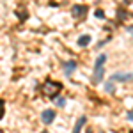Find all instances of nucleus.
Masks as SVG:
<instances>
[{
	"instance_id": "nucleus-3",
	"label": "nucleus",
	"mask_w": 133,
	"mask_h": 133,
	"mask_svg": "<svg viewBox=\"0 0 133 133\" xmlns=\"http://www.w3.org/2000/svg\"><path fill=\"white\" fill-rule=\"evenodd\" d=\"M133 80V73H115L112 75V78H110V82H131Z\"/></svg>"
},
{
	"instance_id": "nucleus-14",
	"label": "nucleus",
	"mask_w": 133,
	"mask_h": 133,
	"mask_svg": "<svg viewBox=\"0 0 133 133\" xmlns=\"http://www.w3.org/2000/svg\"><path fill=\"white\" fill-rule=\"evenodd\" d=\"M128 121H133V110L128 112Z\"/></svg>"
},
{
	"instance_id": "nucleus-2",
	"label": "nucleus",
	"mask_w": 133,
	"mask_h": 133,
	"mask_svg": "<svg viewBox=\"0 0 133 133\" xmlns=\"http://www.w3.org/2000/svg\"><path fill=\"white\" fill-rule=\"evenodd\" d=\"M105 62H107V55L101 53L98 55V59L94 62V73H92V83L98 85L103 80V73H105Z\"/></svg>"
},
{
	"instance_id": "nucleus-11",
	"label": "nucleus",
	"mask_w": 133,
	"mask_h": 133,
	"mask_svg": "<svg viewBox=\"0 0 133 133\" xmlns=\"http://www.w3.org/2000/svg\"><path fill=\"white\" fill-rule=\"evenodd\" d=\"M94 14H96V18H99V20L105 18V12H103L101 9H96V11H94Z\"/></svg>"
},
{
	"instance_id": "nucleus-13",
	"label": "nucleus",
	"mask_w": 133,
	"mask_h": 133,
	"mask_svg": "<svg viewBox=\"0 0 133 133\" xmlns=\"http://www.w3.org/2000/svg\"><path fill=\"white\" fill-rule=\"evenodd\" d=\"M4 107H5V103H4V99H0V119L4 117Z\"/></svg>"
},
{
	"instance_id": "nucleus-6",
	"label": "nucleus",
	"mask_w": 133,
	"mask_h": 133,
	"mask_svg": "<svg viewBox=\"0 0 133 133\" xmlns=\"http://www.w3.org/2000/svg\"><path fill=\"white\" fill-rule=\"evenodd\" d=\"M62 68H64V75L69 78V76L73 75V71L76 69V62L75 61H64L62 62Z\"/></svg>"
},
{
	"instance_id": "nucleus-5",
	"label": "nucleus",
	"mask_w": 133,
	"mask_h": 133,
	"mask_svg": "<svg viewBox=\"0 0 133 133\" xmlns=\"http://www.w3.org/2000/svg\"><path fill=\"white\" fill-rule=\"evenodd\" d=\"M41 121L44 124H51L55 121V110H51V108H46L44 112L41 114Z\"/></svg>"
},
{
	"instance_id": "nucleus-7",
	"label": "nucleus",
	"mask_w": 133,
	"mask_h": 133,
	"mask_svg": "<svg viewBox=\"0 0 133 133\" xmlns=\"http://www.w3.org/2000/svg\"><path fill=\"white\" fill-rule=\"evenodd\" d=\"M85 123H87V117H85V115H80L78 121H76V124H75V130H73L71 133H80V130L83 128V124H85Z\"/></svg>"
},
{
	"instance_id": "nucleus-4",
	"label": "nucleus",
	"mask_w": 133,
	"mask_h": 133,
	"mask_svg": "<svg viewBox=\"0 0 133 133\" xmlns=\"http://www.w3.org/2000/svg\"><path fill=\"white\" fill-rule=\"evenodd\" d=\"M87 5H73V9H71V14L76 18V20H82L83 16L87 14Z\"/></svg>"
},
{
	"instance_id": "nucleus-15",
	"label": "nucleus",
	"mask_w": 133,
	"mask_h": 133,
	"mask_svg": "<svg viewBox=\"0 0 133 133\" xmlns=\"http://www.w3.org/2000/svg\"><path fill=\"white\" fill-rule=\"evenodd\" d=\"M41 133H50V131H48V130H44V131H41Z\"/></svg>"
},
{
	"instance_id": "nucleus-10",
	"label": "nucleus",
	"mask_w": 133,
	"mask_h": 133,
	"mask_svg": "<svg viewBox=\"0 0 133 133\" xmlns=\"http://www.w3.org/2000/svg\"><path fill=\"white\" fill-rule=\"evenodd\" d=\"M55 105H57V107H64V105H66V99H64V98H55Z\"/></svg>"
},
{
	"instance_id": "nucleus-8",
	"label": "nucleus",
	"mask_w": 133,
	"mask_h": 133,
	"mask_svg": "<svg viewBox=\"0 0 133 133\" xmlns=\"http://www.w3.org/2000/svg\"><path fill=\"white\" fill-rule=\"evenodd\" d=\"M89 43H91V36H89V34H83V36L78 37V44H80V46H87Z\"/></svg>"
},
{
	"instance_id": "nucleus-9",
	"label": "nucleus",
	"mask_w": 133,
	"mask_h": 133,
	"mask_svg": "<svg viewBox=\"0 0 133 133\" xmlns=\"http://www.w3.org/2000/svg\"><path fill=\"white\" fill-rule=\"evenodd\" d=\"M105 91L108 92V94H112V92H114V83L112 82H107V83H105Z\"/></svg>"
},
{
	"instance_id": "nucleus-1",
	"label": "nucleus",
	"mask_w": 133,
	"mask_h": 133,
	"mask_svg": "<svg viewBox=\"0 0 133 133\" xmlns=\"http://www.w3.org/2000/svg\"><path fill=\"white\" fill-rule=\"evenodd\" d=\"M61 91H62V83L55 82V80H50V78L46 82H43V85H41V92L46 98H51V99H55Z\"/></svg>"
},
{
	"instance_id": "nucleus-12",
	"label": "nucleus",
	"mask_w": 133,
	"mask_h": 133,
	"mask_svg": "<svg viewBox=\"0 0 133 133\" xmlns=\"http://www.w3.org/2000/svg\"><path fill=\"white\" fill-rule=\"evenodd\" d=\"M16 14H18V12H16ZM20 20H21V21L27 20V11H23V9L20 11Z\"/></svg>"
}]
</instances>
